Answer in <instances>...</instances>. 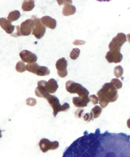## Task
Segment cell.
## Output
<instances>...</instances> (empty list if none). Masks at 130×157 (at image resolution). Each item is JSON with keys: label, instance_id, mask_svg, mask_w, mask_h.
I'll use <instances>...</instances> for the list:
<instances>
[{"label": "cell", "instance_id": "obj_9", "mask_svg": "<svg viewBox=\"0 0 130 157\" xmlns=\"http://www.w3.org/2000/svg\"><path fill=\"white\" fill-rule=\"evenodd\" d=\"M34 28L33 20L32 18L31 19L26 20L22 23L20 26V31L22 36H28L32 33L33 29Z\"/></svg>", "mask_w": 130, "mask_h": 157}, {"label": "cell", "instance_id": "obj_29", "mask_svg": "<svg viewBox=\"0 0 130 157\" xmlns=\"http://www.w3.org/2000/svg\"><path fill=\"white\" fill-rule=\"evenodd\" d=\"M126 37L128 41L130 43V34H128L127 35Z\"/></svg>", "mask_w": 130, "mask_h": 157}, {"label": "cell", "instance_id": "obj_25", "mask_svg": "<svg viewBox=\"0 0 130 157\" xmlns=\"http://www.w3.org/2000/svg\"><path fill=\"white\" fill-rule=\"evenodd\" d=\"M36 100L35 98H29L26 100V104L29 106H33L36 104Z\"/></svg>", "mask_w": 130, "mask_h": 157}, {"label": "cell", "instance_id": "obj_24", "mask_svg": "<svg viewBox=\"0 0 130 157\" xmlns=\"http://www.w3.org/2000/svg\"><path fill=\"white\" fill-rule=\"evenodd\" d=\"M80 50L78 48H73L70 53V57L73 60H75L79 57Z\"/></svg>", "mask_w": 130, "mask_h": 157}, {"label": "cell", "instance_id": "obj_15", "mask_svg": "<svg viewBox=\"0 0 130 157\" xmlns=\"http://www.w3.org/2000/svg\"><path fill=\"white\" fill-rule=\"evenodd\" d=\"M41 20L42 23L44 25L52 29H55L57 25V22L55 19L46 16L42 17Z\"/></svg>", "mask_w": 130, "mask_h": 157}, {"label": "cell", "instance_id": "obj_28", "mask_svg": "<svg viewBox=\"0 0 130 157\" xmlns=\"http://www.w3.org/2000/svg\"><path fill=\"white\" fill-rule=\"evenodd\" d=\"M86 43V42L82 40H75L74 42H73L74 45H82Z\"/></svg>", "mask_w": 130, "mask_h": 157}, {"label": "cell", "instance_id": "obj_18", "mask_svg": "<svg viewBox=\"0 0 130 157\" xmlns=\"http://www.w3.org/2000/svg\"><path fill=\"white\" fill-rule=\"evenodd\" d=\"M35 7L34 1L32 0L24 1L22 5V9L24 11H30Z\"/></svg>", "mask_w": 130, "mask_h": 157}, {"label": "cell", "instance_id": "obj_1", "mask_svg": "<svg viewBox=\"0 0 130 157\" xmlns=\"http://www.w3.org/2000/svg\"><path fill=\"white\" fill-rule=\"evenodd\" d=\"M62 157H130V151L124 150L95 151L94 146L90 144L88 135L84 133L83 136L67 147Z\"/></svg>", "mask_w": 130, "mask_h": 157}, {"label": "cell", "instance_id": "obj_12", "mask_svg": "<svg viewBox=\"0 0 130 157\" xmlns=\"http://www.w3.org/2000/svg\"><path fill=\"white\" fill-rule=\"evenodd\" d=\"M20 56L23 62L28 63H34L37 60V57L34 53L28 50H23L20 53Z\"/></svg>", "mask_w": 130, "mask_h": 157}, {"label": "cell", "instance_id": "obj_22", "mask_svg": "<svg viewBox=\"0 0 130 157\" xmlns=\"http://www.w3.org/2000/svg\"><path fill=\"white\" fill-rule=\"evenodd\" d=\"M110 83L116 90L121 89L123 86L121 82L118 78H113L111 81Z\"/></svg>", "mask_w": 130, "mask_h": 157}, {"label": "cell", "instance_id": "obj_19", "mask_svg": "<svg viewBox=\"0 0 130 157\" xmlns=\"http://www.w3.org/2000/svg\"><path fill=\"white\" fill-rule=\"evenodd\" d=\"M21 16L20 12L18 10H14L10 12L7 17V20L9 22L12 23V22L16 21Z\"/></svg>", "mask_w": 130, "mask_h": 157}, {"label": "cell", "instance_id": "obj_8", "mask_svg": "<svg viewBox=\"0 0 130 157\" xmlns=\"http://www.w3.org/2000/svg\"><path fill=\"white\" fill-rule=\"evenodd\" d=\"M126 40V36L123 33H119L116 36L113 37L112 41L109 44V50L116 48H121L122 45Z\"/></svg>", "mask_w": 130, "mask_h": 157}, {"label": "cell", "instance_id": "obj_21", "mask_svg": "<svg viewBox=\"0 0 130 157\" xmlns=\"http://www.w3.org/2000/svg\"><path fill=\"white\" fill-rule=\"evenodd\" d=\"M16 69L17 71L19 73H23L26 70V65L23 61H20L17 63L16 66Z\"/></svg>", "mask_w": 130, "mask_h": 157}, {"label": "cell", "instance_id": "obj_10", "mask_svg": "<svg viewBox=\"0 0 130 157\" xmlns=\"http://www.w3.org/2000/svg\"><path fill=\"white\" fill-rule=\"evenodd\" d=\"M67 65V61L64 58L59 59L56 63V67L57 70L58 75L60 77L64 78L68 75Z\"/></svg>", "mask_w": 130, "mask_h": 157}, {"label": "cell", "instance_id": "obj_6", "mask_svg": "<svg viewBox=\"0 0 130 157\" xmlns=\"http://www.w3.org/2000/svg\"><path fill=\"white\" fill-rule=\"evenodd\" d=\"M32 18L33 20L34 28L33 29L32 34L35 36L37 39H41L44 35L46 28L42 23L41 19L36 18L33 16Z\"/></svg>", "mask_w": 130, "mask_h": 157}, {"label": "cell", "instance_id": "obj_3", "mask_svg": "<svg viewBox=\"0 0 130 157\" xmlns=\"http://www.w3.org/2000/svg\"><path fill=\"white\" fill-rule=\"evenodd\" d=\"M97 95L102 108H105L109 103L117 101L118 98L117 90L110 82L105 83L98 91Z\"/></svg>", "mask_w": 130, "mask_h": 157}, {"label": "cell", "instance_id": "obj_23", "mask_svg": "<svg viewBox=\"0 0 130 157\" xmlns=\"http://www.w3.org/2000/svg\"><path fill=\"white\" fill-rule=\"evenodd\" d=\"M123 67L120 65L117 66L114 69V75L117 78H119L121 77L123 75Z\"/></svg>", "mask_w": 130, "mask_h": 157}, {"label": "cell", "instance_id": "obj_30", "mask_svg": "<svg viewBox=\"0 0 130 157\" xmlns=\"http://www.w3.org/2000/svg\"><path fill=\"white\" fill-rule=\"evenodd\" d=\"M127 124L128 128L130 129V118L128 120L127 122Z\"/></svg>", "mask_w": 130, "mask_h": 157}, {"label": "cell", "instance_id": "obj_7", "mask_svg": "<svg viewBox=\"0 0 130 157\" xmlns=\"http://www.w3.org/2000/svg\"><path fill=\"white\" fill-rule=\"evenodd\" d=\"M40 150L43 153H46L49 150H55L59 147V142L57 141L51 142L49 140L43 139L40 140L39 144Z\"/></svg>", "mask_w": 130, "mask_h": 157}, {"label": "cell", "instance_id": "obj_11", "mask_svg": "<svg viewBox=\"0 0 130 157\" xmlns=\"http://www.w3.org/2000/svg\"><path fill=\"white\" fill-rule=\"evenodd\" d=\"M106 59L109 63H119L123 59V55L120 51H109L105 56Z\"/></svg>", "mask_w": 130, "mask_h": 157}, {"label": "cell", "instance_id": "obj_4", "mask_svg": "<svg viewBox=\"0 0 130 157\" xmlns=\"http://www.w3.org/2000/svg\"><path fill=\"white\" fill-rule=\"evenodd\" d=\"M45 98L53 108L54 111L53 114L55 117H56L58 113L62 111L66 112L70 108L69 104L67 103H65L63 105H61L59 103V99L55 96L51 95L50 94H48L47 95Z\"/></svg>", "mask_w": 130, "mask_h": 157}, {"label": "cell", "instance_id": "obj_16", "mask_svg": "<svg viewBox=\"0 0 130 157\" xmlns=\"http://www.w3.org/2000/svg\"><path fill=\"white\" fill-rule=\"evenodd\" d=\"M46 89L49 94H54L59 87L57 81L54 78H51L47 82Z\"/></svg>", "mask_w": 130, "mask_h": 157}, {"label": "cell", "instance_id": "obj_5", "mask_svg": "<svg viewBox=\"0 0 130 157\" xmlns=\"http://www.w3.org/2000/svg\"><path fill=\"white\" fill-rule=\"evenodd\" d=\"M26 70L31 73L39 76H45L49 75L50 71L48 67L39 66L36 63H28L26 65Z\"/></svg>", "mask_w": 130, "mask_h": 157}, {"label": "cell", "instance_id": "obj_17", "mask_svg": "<svg viewBox=\"0 0 130 157\" xmlns=\"http://www.w3.org/2000/svg\"><path fill=\"white\" fill-rule=\"evenodd\" d=\"M76 11V9L75 6L72 5H66L63 9L62 14L65 16L73 15Z\"/></svg>", "mask_w": 130, "mask_h": 157}, {"label": "cell", "instance_id": "obj_2", "mask_svg": "<svg viewBox=\"0 0 130 157\" xmlns=\"http://www.w3.org/2000/svg\"><path fill=\"white\" fill-rule=\"evenodd\" d=\"M66 89L70 94H77L79 95L78 97L73 98V103L76 107L87 106L90 101L88 90L79 83L70 80L66 83Z\"/></svg>", "mask_w": 130, "mask_h": 157}, {"label": "cell", "instance_id": "obj_14", "mask_svg": "<svg viewBox=\"0 0 130 157\" xmlns=\"http://www.w3.org/2000/svg\"><path fill=\"white\" fill-rule=\"evenodd\" d=\"M0 25L7 34H11L14 30L15 26L6 18H0Z\"/></svg>", "mask_w": 130, "mask_h": 157}, {"label": "cell", "instance_id": "obj_20", "mask_svg": "<svg viewBox=\"0 0 130 157\" xmlns=\"http://www.w3.org/2000/svg\"><path fill=\"white\" fill-rule=\"evenodd\" d=\"M102 111V108L101 107L97 105L91 110L90 114H91L93 120L94 119H96L101 116Z\"/></svg>", "mask_w": 130, "mask_h": 157}, {"label": "cell", "instance_id": "obj_27", "mask_svg": "<svg viewBox=\"0 0 130 157\" xmlns=\"http://www.w3.org/2000/svg\"><path fill=\"white\" fill-rule=\"evenodd\" d=\"M57 2L59 6L62 5H70L72 3V1H57Z\"/></svg>", "mask_w": 130, "mask_h": 157}, {"label": "cell", "instance_id": "obj_13", "mask_svg": "<svg viewBox=\"0 0 130 157\" xmlns=\"http://www.w3.org/2000/svg\"><path fill=\"white\" fill-rule=\"evenodd\" d=\"M47 82L44 80L39 81L37 82V87L35 90L36 95L40 98H45L48 93L47 91L46 85Z\"/></svg>", "mask_w": 130, "mask_h": 157}, {"label": "cell", "instance_id": "obj_26", "mask_svg": "<svg viewBox=\"0 0 130 157\" xmlns=\"http://www.w3.org/2000/svg\"><path fill=\"white\" fill-rule=\"evenodd\" d=\"M89 99H90V101H92L94 105L98 104V97L95 95H91L89 96Z\"/></svg>", "mask_w": 130, "mask_h": 157}]
</instances>
